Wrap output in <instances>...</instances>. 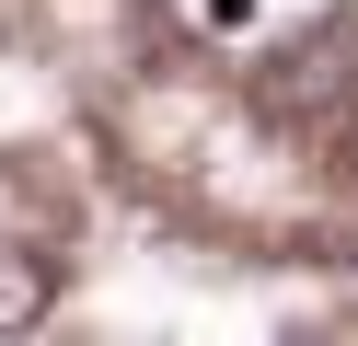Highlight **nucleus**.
<instances>
[{
	"instance_id": "obj_1",
	"label": "nucleus",
	"mask_w": 358,
	"mask_h": 346,
	"mask_svg": "<svg viewBox=\"0 0 358 346\" xmlns=\"http://www.w3.org/2000/svg\"><path fill=\"white\" fill-rule=\"evenodd\" d=\"M47 300H58V266H47L35 243H0V335H35Z\"/></svg>"
}]
</instances>
